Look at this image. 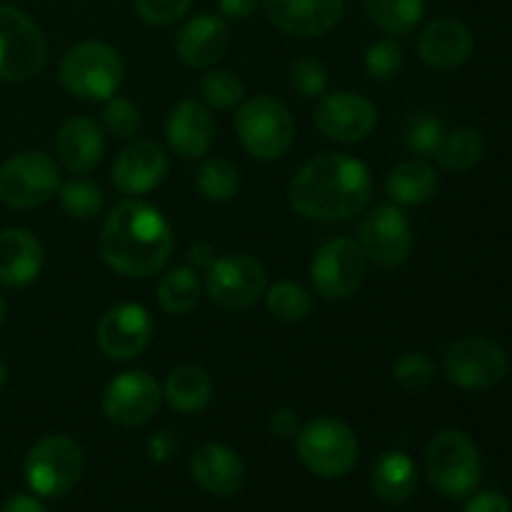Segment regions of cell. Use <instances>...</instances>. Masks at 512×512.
<instances>
[{
	"label": "cell",
	"mask_w": 512,
	"mask_h": 512,
	"mask_svg": "<svg viewBox=\"0 0 512 512\" xmlns=\"http://www.w3.org/2000/svg\"><path fill=\"white\" fill-rule=\"evenodd\" d=\"M385 193L400 208L425 205L438 193V173L423 158H410L390 168L385 178Z\"/></svg>",
	"instance_id": "cell-26"
},
{
	"label": "cell",
	"mask_w": 512,
	"mask_h": 512,
	"mask_svg": "<svg viewBox=\"0 0 512 512\" xmlns=\"http://www.w3.org/2000/svg\"><path fill=\"white\" fill-rule=\"evenodd\" d=\"M168 218L155 205L128 198L115 205L100 230V258L123 278L145 280L160 273L173 255Z\"/></svg>",
	"instance_id": "cell-2"
},
{
	"label": "cell",
	"mask_w": 512,
	"mask_h": 512,
	"mask_svg": "<svg viewBox=\"0 0 512 512\" xmlns=\"http://www.w3.org/2000/svg\"><path fill=\"white\" fill-rule=\"evenodd\" d=\"M263 298L268 313L283 323H298V320L308 318L310 308H313L310 290L295 280H280V283L270 285Z\"/></svg>",
	"instance_id": "cell-32"
},
{
	"label": "cell",
	"mask_w": 512,
	"mask_h": 512,
	"mask_svg": "<svg viewBox=\"0 0 512 512\" xmlns=\"http://www.w3.org/2000/svg\"><path fill=\"white\" fill-rule=\"evenodd\" d=\"M200 285L198 270L180 265V268L168 270L158 283V303L165 313L170 315H188L200 303Z\"/></svg>",
	"instance_id": "cell-30"
},
{
	"label": "cell",
	"mask_w": 512,
	"mask_h": 512,
	"mask_svg": "<svg viewBox=\"0 0 512 512\" xmlns=\"http://www.w3.org/2000/svg\"><path fill=\"white\" fill-rule=\"evenodd\" d=\"M393 380L410 395H420L433 385L435 363L425 353H405L393 363Z\"/></svg>",
	"instance_id": "cell-36"
},
{
	"label": "cell",
	"mask_w": 512,
	"mask_h": 512,
	"mask_svg": "<svg viewBox=\"0 0 512 512\" xmlns=\"http://www.w3.org/2000/svg\"><path fill=\"white\" fill-rule=\"evenodd\" d=\"M105 155L103 128L88 115H73L55 135V158L70 173L85 175L100 165Z\"/></svg>",
	"instance_id": "cell-23"
},
{
	"label": "cell",
	"mask_w": 512,
	"mask_h": 512,
	"mask_svg": "<svg viewBox=\"0 0 512 512\" xmlns=\"http://www.w3.org/2000/svg\"><path fill=\"white\" fill-rule=\"evenodd\" d=\"M363 8L388 35H410L425 18V0H363Z\"/></svg>",
	"instance_id": "cell-29"
},
{
	"label": "cell",
	"mask_w": 512,
	"mask_h": 512,
	"mask_svg": "<svg viewBox=\"0 0 512 512\" xmlns=\"http://www.w3.org/2000/svg\"><path fill=\"white\" fill-rule=\"evenodd\" d=\"M445 135L443 120L430 110H418L405 123V148L418 158H433Z\"/></svg>",
	"instance_id": "cell-35"
},
{
	"label": "cell",
	"mask_w": 512,
	"mask_h": 512,
	"mask_svg": "<svg viewBox=\"0 0 512 512\" xmlns=\"http://www.w3.org/2000/svg\"><path fill=\"white\" fill-rule=\"evenodd\" d=\"M180 450L178 435L170 433V430H160L153 438L148 440V455L155 460V463H165V460L175 458Z\"/></svg>",
	"instance_id": "cell-41"
},
{
	"label": "cell",
	"mask_w": 512,
	"mask_h": 512,
	"mask_svg": "<svg viewBox=\"0 0 512 512\" xmlns=\"http://www.w3.org/2000/svg\"><path fill=\"white\" fill-rule=\"evenodd\" d=\"M345 0H263L270 23L293 38H320L343 18Z\"/></svg>",
	"instance_id": "cell-18"
},
{
	"label": "cell",
	"mask_w": 512,
	"mask_h": 512,
	"mask_svg": "<svg viewBox=\"0 0 512 512\" xmlns=\"http://www.w3.org/2000/svg\"><path fill=\"white\" fill-rule=\"evenodd\" d=\"M85 458L80 445L68 435H45L25 458V483L40 498H60L80 483Z\"/></svg>",
	"instance_id": "cell-7"
},
{
	"label": "cell",
	"mask_w": 512,
	"mask_h": 512,
	"mask_svg": "<svg viewBox=\"0 0 512 512\" xmlns=\"http://www.w3.org/2000/svg\"><path fill=\"white\" fill-rule=\"evenodd\" d=\"M213 260L215 253L208 243H195L193 248H190V263L195 265V270H208V265L213 263Z\"/></svg>",
	"instance_id": "cell-46"
},
{
	"label": "cell",
	"mask_w": 512,
	"mask_h": 512,
	"mask_svg": "<svg viewBox=\"0 0 512 512\" xmlns=\"http://www.w3.org/2000/svg\"><path fill=\"white\" fill-rule=\"evenodd\" d=\"M60 190V168L43 150H23L0 165V203L13 210L45 205Z\"/></svg>",
	"instance_id": "cell-9"
},
{
	"label": "cell",
	"mask_w": 512,
	"mask_h": 512,
	"mask_svg": "<svg viewBox=\"0 0 512 512\" xmlns=\"http://www.w3.org/2000/svg\"><path fill=\"white\" fill-rule=\"evenodd\" d=\"M170 170L168 153L153 140H133L118 153L113 163V185L118 193L138 198L150 193L165 180Z\"/></svg>",
	"instance_id": "cell-17"
},
{
	"label": "cell",
	"mask_w": 512,
	"mask_h": 512,
	"mask_svg": "<svg viewBox=\"0 0 512 512\" xmlns=\"http://www.w3.org/2000/svg\"><path fill=\"white\" fill-rule=\"evenodd\" d=\"M403 63H405L403 48L390 38L370 43L363 58L365 73H368L373 80H383V83L385 80L398 78L400 70H403Z\"/></svg>",
	"instance_id": "cell-39"
},
{
	"label": "cell",
	"mask_w": 512,
	"mask_h": 512,
	"mask_svg": "<svg viewBox=\"0 0 512 512\" xmlns=\"http://www.w3.org/2000/svg\"><path fill=\"white\" fill-rule=\"evenodd\" d=\"M358 245L368 263L380 268H398L413 253V225L400 205H375L365 210L358 225Z\"/></svg>",
	"instance_id": "cell-11"
},
{
	"label": "cell",
	"mask_w": 512,
	"mask_h": 512,
	"mask_svg": "<svg viewBox=\"0 0 512 512\" xmlns=\"http://www.w3.org/2000/svg\"><path fill=\"white\" fill-rule=\"evenodd\" d=\"M48 40L30 15L13 5H0V80L25 83L43 73Z\"/></svg>",
	"instance_id": "cell-8"
},
{
	"label": "cell",
	"mask_w": 512,
	"mask_h": 512,
	"mask_svg": "<svg viewBox=\"0 0 512 512\" xmlns=\"http://www.w3.org/2000/svg\"><path fill=\"white\" fill-rule=\"evenodd\" d=\"M368 273V258L358 240L333 238L315 250L310 260V280L320 298L348 300L363 285Z\"/></svg>",
	"instance_id": "cell-10"
},
{
	"label": "cell",
	"mask_w": 512,
	"mask_h": 512,
	"mask_svg": "<svg viewBox=\"0 0 512 512\" xmlns=\"http://www.w3.org/2000/svg\"><path fill=\"white\" fill-rule=\"evenodd\" d=\"M258 3L260 0H218V8H220V15H223L225 20L243 23V20H248L250 15L255 13Z\"/></svg>",
	"instance_id": "cell-44"
},
{
	"label": "cell",
	"mask_w": 512,
	"mask_h": 512,
	"mask_svg": "<svg viewBox=\"0 0 512 512\" xmlns=\"http://www.w3.org/2000/svg\"><path fill=\"white\" fill-rule=\"evenodd\" d=\"M485 155V138L475 128H455L445 130L438 150H435V163L450 173H468L483 160Z\"/></svg>",
	"instance_id": "cell-28"
},
{
	"label": "cell",
	"mask_w": 512,
	"mask_h": 512,
	"mask_svg": "<svg viewBox=\"0 0 512 512\" xmlns=\"http://www.w3.org/2000/svg\"><path fill=\"white\" fill-rule=\"evenodd\" d=\"M200 93L208 108L230 110L243 103L245 83L238 73L228 68H208V73L200 80Z\"/></svg>",
	"instance_id": "cell-34"
},
{
	"label": "cell",
	"mask_w": 512,
	"mask_h": 512,
	"mask_svg": "<svg viewBox=\"0 0 512 512\" xmlns=\"http://www.w3.org/2000/svg\"><path fill=\"white\" fill-rule=\"evenodd\" d=\"M43 243L25 228H8L0 233V285L25 288L43 270Z\"/></svg>",
	"instance_id": "cell-24"
},
{
	"label": "cell",
	"mask_w": 512,
	"mask_h": 512,
	"mask_svg": "<svg viewBox=\"0 0 512 512\" xmlns=\"http://www.w3.org/2000/svg\"><path fill=\"white\" fill-rule=\"evenodd\" d=\"M373 178L363 160L348 153H320L310 158L288 185L293 210L315 223H335L365 213Z\"/></svg>",
	"instance_id": "cell-1"
},
{
	"label": "cell",
	"mask_w": 512,
	"mask_h": 512,
	"mask_svg": "<svg viewBox=\"0 0 512 512\" xmlns=\"http://www.w3.org/2000/svg\"><path fill=\"white\" fill-rule=\"evenodd\" d=\"M300 430V418L293 408H278L270 415V433L275 438H295Z\"/></svg>",
	"instance_id": "cell-43"
},
{
	"label": "cell",
	"mask_w": 512,
	"mask_h": 512,
	"mask_svg": "<svg viewBox=\"0 0 512 512\" xmlns=\"http://www.w3.org/2000/svg\"><path fill=\"white\" fill-rule=\"evenodd\" d=\"M235 133L245 153L255 160H280L295 140V120L288 105L273 95H255L240 103Z\"/></svg>",
	"instance_id": "cell-6"
},
{
	"label": "cell",
	"mask_w": 512,
	"mask_h": 512,
	"mask_svg": "<svg viewBox=\"0 0 512 512\" xmlns=\"http://www.w3.org/2000/svg\"><path fill=\"white\" fill-rule=\"evenodd\" d=\"M463 512H512L510 500L503 493H495V490H485V493L473 495L465 505Z\"/></svg>",
	"instance_id": "cell-42"
},
{
	"label": "cell",
	"mask_w": 512,
	"mask_h": 512,
	"mask_svg": "<svg viewBox=\"0 0 512 512\" xmlns=\"http://www.w3.org/2000/svg\"><path fill=\"white\" fill-rule=\"evenodd\" d=\"M103 128L108 130V135H113L115 140H130L138 135L143 118H140V110L133 100L123 98V95H113V98L105 100L103 105Z\"/></svg>",
	"instance_id": "cell-37"
},
{
	"label": "cell",
	"mask_w": 512,
	"mask_h": 512,
	"mask_svg": "<svg viewBox=\"0 0 512 512\" xmlns=\"http://www.w3.org/2000/svg\"><path fill=\"white\" fill-rule=\"evenodd\" d=\"M475 48L473 33L455 18L430 20L418 35V55L435 70L460 68L470 60Z\"/></svg>",
	"instance_id": "cell-22"
},
{
	"label": "cell",
	"mask_w": 512,
	"mask_h": 512,
	"mask_svg": "<svg viewBox=\"0 0 512 512\" xmlns=\"http://www.w3.org/2000/svg\"><path fill=\"white\" fill-rule=\"evenodd\" d=\"M295 450L305 468L325 480L348 475L360 455L358 435L345 420L333 415H320L300 425L295 435Z\"/></svg>",
	"instance_id": "cell-5"
},
{
	"label": "cell",
	"mask_w": 512,
	"mask_h": 512,
	"mask_svg": "<svg viewBox=\"0 0 512 512\" xmlns=\"http://www.w3.org/2000/svg\"><path fill=\"white\" fill-rule=\"evenodd\" d=\"M230 28L223 15L200 13L175 35V55L193 70H208L228 53Z\"/></svg>",
	"instance_id": "cell-19"
},
{
	"label": "cell",
	"mask_w": 512,
	"mask_h": 512,
	"mask_svg": "<svg viewBox=\"0 0 512 512\" xmlns=\"http://www.w3.org/2000/svg\"><path fill=\"white\" fill-rule=\"evenodd\" d=\"M370 488L383 503L400 505L418 490V468L403 450H388L370 468Z\"/></svg>",
	"instance_id": "cell-25"
},
{
	"label": "cell",
	"mask_w": 512,
	"mask_h": 512,
	"mask_svg": "<svg viewBox=\"0 0 512 512\" xmlns=\"http://www.w3.org/2000/svg\"><path fill=\"white\" fill-rule=\"evenodd\" d=\"M163 398L173 410L183 415H195L205 410L213 400V380L198 365H178L168 373L163 385Z\"/></svg>",
	"instance_id": "cell-27"
},
{
	"label": "cell",
	"mask_w": 512,
	"mask_h": 512,
	"mask_svg": "<svg viewBox=\"0 0 512 512\" xmlns=\"http://www.w3.org/2000/svg\"><path fill=\"white\" fill-rule=\"evenodd\" d=\"M5 380H8V365H5V360L0 358V388L5 385Z\"/></svg>",
	"instance_id": "cell-47"
},
{
	"label": "cell",
	"mask_w": 512,
	"mask_h": 512,
	"mask_svg": "<svg viewBox=\"0 0 512 512\" xmlns=\"http://www.w3.org/2000/svg\"><path fill=\"white\" fill-rule=\"evenodd\" d=\"M510 360L500 343L490 338H460L445 350V378L463 390H488L503 383Z\"/></svg>",
	"instance_id": "cell-12"
},
{
	"label": "cell",
	"mask_w": 512,
	"mask_h": 512,
	"mask_svg": "<svg viewBox=\"0 0 512 512\" xmlns=\"http://www.w3.org/2000/svg\"><path fill=\"white\" fill-rule=\"evenodd\" d=\"M0 512H48V510H45V505L40 503L38 498L20 493V495H13V498L5 500Z\"/></svg>",
	"instance_id": "cell-45"
},
{
	"label": "cell",
	"mask_w": 512,
	"mask_h": 512,
	"mask_svg": "<svg viewBox=\"0 0 512 512\" xmlns=\"http://www.w3.org/2000/svg\"><path fill=\"white\" fill-rule=\"evenodd\" d=\"M3 320H5V303H3V295H0V328H3Z\"/></svg>",
	"instance_id": "cell-48"
},
{
	"label": "cell",
	"mask_w": 512,
	"mask_h": 512,
	"mask_svg": "<svg viewBox=\"0 0 512 512\" xmlns=\"http://www.w3.org/2000/svg\"><path fill=\"white\" fill-rule=\"evenodd\" d=\"M58 200L65 215H70L73 220H93L103 210L105 193L93 180L73 178L68 183H60Z\"/></svg>",
	"instance_id": "cell-33"
},
{
	"label": "cell",
	"mask_w": 512,
	"mask_h": 512,
	"mask_svg": "<svg viewBox=\"0 0 512 512\" xmlns=\"http://www.w3.org/2000/svg\"><path fill=\"white\" fill-rule=\"evenodd\" d=\"M155 325L148 310L138 303H118L100 318L95 340L110 360H133L153 343Z\"/></svg>",
	"instance_id": "cell-16"
},
{
	"label": "cell",
	"mask_w": 512,
	"mask_h": 512,
	"mask_svg": "<svg viewBox=\"0 0 512 512\" xmlns=\"http://www.w3.org/2000/svg\"><path fill=\"white\" fill-rule=\"evenodd\" d=\"M123 78V58L113 45L103 40L75 43L60 60V83L83 103H105L118 95Z\"/></svg>",
	"instance_id": "cell-3"
},
{
	"label": "cell",
	"mask_w": 512,
	"mask_h": 512,
	"mask_svg": "<svg viewBox=\"0 0 512 512\" xmlns=\"http://www.w3.org/2000/svg\"><path fill=\"white\" fill-rule=\"evenodd\" d=\"M165 138L178 158H205L215 140V118L208 105L193 98L180 100L165 120Z\"/></svg>",
	"instance_id": "cell-20"
},
{
	"label": "cell",
	"mask_w": 512,
	"mask_h": 512,
	"mask_svg": "<svg viewBox=\"0 0 512 512\" xmlns=\"http://www.w3.org/2000/svg\"><path fill=\"white\" fill-rule=\"evenodd\" d=\"M425 473L443 498L463 500L475 493L483 478L478 445L463 430H440L425 450Z\"/></svg>",
	"instance_id": "cell-4"
},
{
	"label": "cell",
	"mask_w": 512,
	"mask_h": 512,
	"mask_svg": "<svg viewBox=\"0 0 512 512\" xmlns=\"http://www.w3.org/2000/svg\"><path fill=\"white\" fill-rule=\"evenodd\" d=\"M288 83L300 98H323L328 93V68L318 58H298L290 63Z\"/></svg>",
	"instance_id": "cell-38"
},
{
	"label": "cell",
	"mask_w": 512,
	"mask_h": 512,
	"mask_svg": "<svg viewBox=\"0 0 512 512\" xmlns=\"http://www.w3.org/2000/svg\"><path fill=\"white\" fill-rule=\"evenodd\" d=\"M190 478L205 493L230 498L245 485V463L228 445L203 443L190 458Z\"/></svg>",
	"instance_id": "cell-21"
},
{
	"label": "cell",
	"mask_w": 512,
	"mask_h": 512,
	"mask_svg": "<svg viewBox=\"0 0 512 512\" xmlns=\"http://www.w3.org/2000/svg\"><path fill=\"white\" fill-rule=\"evenodd\" d=\"M315 128L335 143H360L378 125V108L373 100L355 90H335L318 98Z\"/></svg>",
	"instance_id": "cell-15"
},
{
	"label": "cell",
	"mask_w": 512,
	"mask_h": 512,
	"mask_svg": "<svg viewBox=\"0 0 512 512\" xmlns=\"http://www.w3.org/2000/svg\"><path fill=\"white\" fill-rule=\"evenodd\" d=\"M268 290L263 263L250 255H220L205 270V293L225 310L253 308Z\"/></svg>",
	"instance_id": "cell-13"
},
{
	"label": "cell",
	"mask_w": 512,
	"mask_h": 512,
	"mask_svg": "<svg viewBox=\"0 0 512 512\" xmlns=\"http://www.w3.org/2000/svg\"><path fill=\"white\" fill-rule=\"evenodd\" d=\"M195 188L210 203H230L240 190V173L230 160L208 158L195 173Z\"/></svg>",
	"instance_id": "cell-31"
},
{
	"label": "cell",
	"mask_w": 512,
	"mask_h": 512,
	"mask_svg": "<svg viewBox=\"0 0 512 512\" xmlns=\"http://www.w3.org/2000/svg\"><path fill=\"white\" fill-rule=\"evenodd\" d=\"M163 400V385L145 370H125L110 380L100 398V408L115 428H140L150 423Z\"/></svg>",
	"instance_id": "cell-14"
},
{
	"label": "cell",
	"mask_w": 512,
	"mask_h": 512,
	"mask_svg": "<svg viewBox=\"0 0 512 512\" xmlns=\"http://www.w3.org/2000/svg\"><path fill=\"white\" fill-rule=\"evenodd\" d=\"M193 0H133L135 15L143 23L163 28V25L175 23L190 10Z\"/></svg>",
	"instance_id": "cell-40"
}]
</instances>
